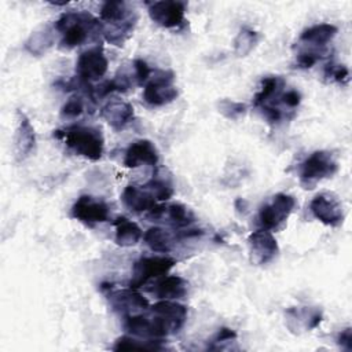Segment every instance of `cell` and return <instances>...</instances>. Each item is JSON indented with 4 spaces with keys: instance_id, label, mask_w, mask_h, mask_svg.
<instances>
[{
    "instance_id": "1",
    "label": "cell",
    "mask_w": 352,
    "mask_h": 352,
    "mask_svg": "<svg viewBox=\"0 0 352 352\" xmlns=\"http://www.w3.org/2000/svg\"><path fill=\"white\" fill-rule=\"evenodd\" d=\"M60 33L59 47L62 50H73L82 45L91 34H102V23L87 11H69L62 14L54 25Z\"/></svg>"
},
{
    "instance_id": "2",
    "label": "cell",
    "mask_w": 352,
    "mask_h": 352,
    "mask_svg": "<svg viewBox=\"0 0 352 352\" xmlns=\"http://www.w3.org/2000/svg\"><path fill=\"white\" fill-rule=\"evenodd\" d=\"M54 136L60 139L65 146L76 155L89 161H99L104 151V139L100 129L91 125H69L54 131Z\"/></svg>"
},
{
    "instance_id": "3",
    "label": "cell",
    "mask_w": 352,
    "mask_h": 352,
    "mask_svg": "<svg viewBox=\"0 0 352 352\" xmlns=\"http://www.w3.org/2000/svg\"><path fill=\"white\" fill-rule=\"evenodd\" d=\"M338 170L333 154L326 150H316L309 154L298 168L300 184L304 188H314L320 180L329 179Z\"/></svg>"
},
{
    "instance_id": "4",
    "label": "cell",
    "mask_w": 352,
    "mask_h": 352,
    "mask_svg": "<svg viewBox=\"0 0 352 352\" xmlns=\"http://www.w3.org/2000/svg\"><path fill=\"white\" fill-rule=\"evenodd\" d=\"M176 264V260L169 256H148L140 257L132 265V275L128 286L133 289L143 287L151 279L165 276Z\"/></svg>"
},
{
    "instance_id": "5",
    "label": "cell",
    "mask_w": 352,
    "mask_h": 352,
    "mask_svg": "<svg viewBox=\"0 0 352 352\" xmlns=\"http://www.w3.org/2000/svg\"><path fill=\"white\" fill-rule=\"evenodd\" d=\"M296 208L293 195L278 192L258 210V223L265 230H279Z\"/></svg>"
},
{
    "instance_id": "6",
    "label": "cell",
    "mask_w": 352,
    "mask_h": 352,
    "mask_svg": "<svg viewBox=\"0 0 352 352\" xmlns=\"http://www.w3.org/2000/svg\"><path fill=\"white\" fill-rule=\"evenodd\" d=\"M175 74L170 70H157L143 89V100L153 107L173 102L179 91L173 84Z\"/></svg>"
},
{
    "instance_id": "7",
    "label": "cell",
    "mask_w": 352,
    "mask_h": 352,
    "mask_svg": "<svg viewBox=\"0 0 352 352\" xmlns=\"http://www.w3.org/2000/svg\"><path fill=\"white\" fill-rule=\"evenodd\" d=\"M70 214L87 227H94L95 224L109 220L110 208L103 199L84 194L76 199L70 209Z\"/></svg>"
},
{
    "instance_id": "8",
    "label": "cell",
    "mask_w": 352,
    "mask_h": 352,
    "mask_svg": "<svg viewBox=\"0 0 352 352\" xmlns=\"http://www.w3.org/2000/svg\"><path fill=\"white\" fill-rule=\"evenodd\" d=\"M109 67V60L102 51V48H88L82 51L76 62V73L77 78L81 81L91 84L92 81L100 80Z\"/></svg>"
},
{
    "instance_id": "9",
    "label": "cell",
    "mask_w": 352,
    "mask_h": 352,
    "mask_svg": "<svg viewBox=\"0 0 352 352\" xmlns=\"http://www.w3.org/2000/svg\"><path fill=\"white\" fill-rule=\"evenodd\" d=\"M151 315L169 336L177 333L184 326L187 307L175 300H160L151 307Z\"/></svg>"
},
{
    "instance_id": "10",
    "label": "cell",
    "mask_w": 352,
    "mask_h": 352,
    "mask_svg": "<svg viewBox=\"0 0 352 352\" xmlns=\"http://www.w3.org/2000/svg\"><path fill=\"white\" fill-rule=\"evenodd\" d=\"M150 19L161 28L173 29L184 22L186 3L177 0H161L147 3Z\"/></svg>"
},
{
    "instance_id": "11",
    "label": "cell",
    "mask_w": 352,
    "mask_h": 352,
    "mask_svg": "<svg viewBox=\"0 0 352 352\" xmlns=\"http://www.w3.org/2000/svg\"><path fill=\"white\" fill-rule=\"evenodd\" d=\"M309 210L316 220L329 227H340L344 221L342 205L333 194L315 195L309 204Z\"/></svg>"
},
{
    "instance_id": "12",
    "label": "cell",
    "mask_w": 352,
    "mask_h": 352,
    "mask_svg": "<svg viewBox=\"0 0 352 352\" xmlns=\"http://www.w3.org/2000/svg\"><path fill=\"white\" fill-rule=\"evenodd\" d=\"M248 245L250 252V260L257 265L272 261L279 253V246L275 236L271 234L270 230L265 228L253 231L248 238Z\"/></svg>"
},
{
    "instance_id": "13",
    "label": "cell",
    "mask_w": 352,
    "mask_h": 352,
    "mask_svg": "<svg viewBox=\"0 0 352 352\" xmlns=\"http://www.w3.org/2000/svg\"><path fill=\"white\" fill-rule=\"evenodd\" d=\"M107 298H109V302H110V307L113 308V311L122 315L124 318L129 316V315L144 312L150 308L147 298H144L133 287L110 292Z\"/></svg>"
},
{
    "instance_id": "14",
    "label": "cell",
    "mask_w": 352,
    "mask_h": 352,
    "mask_svg": "<svg viewBox=\"0 0 352 352\" xmlns=\"http://www.w3.org/2000/svg\"><path fill=\"white\" fill-rule=\"evenodd\" d=\"M36 146V133L29 117L22 111H16V129L14 136V150L16 161L26 160Z\"/></svg>"
},
{
    "instance_id": "15",
    "label": "cell",
    "mask_w": 352,
    "mask_h": 352,
    "mask_svg": "<svg viewBox=\"0 0 352 352\" xmlns=\"http://www.w3.org/2000/svg\"><path fill=\"white\" fill-rule=\"evenodd\" d=\"M147 216L157 221H166L172 227L184 228L194 221V213L183 204H169V205H157L153 208Z\"/></svg>"
},
{
    "instance_id": "16",
    "label": "cell",
    "mask_w": 352,
    "mask_h": 352,
    "mask_svg": "<svg viewBox=\"0 0 352 352\" xmlns=\"http://www.w3.org/2000/svg\"><path fill=\"white\" fill-rule=\"evenodd\" d=\"M160 161V154L153 142L147 139L135 140L128 146L124 155V165L126 168H138L140 165L155 166Z\"/></svg>"
},
{
    "instance_id": "17",
    "label": "cell",
    "mask_w": 352,
    "mask_h": 352,
    "mask_svg": "<svg viewBox=\"0 0 352 352\" xmlns=\"http://www.w3.org/2000/svg\"><path fill=\"white\" fill-rule=\"evenodd\" d=\"M100 117L114 131H122L132 122L135 117V111L131 103L122 99H110L102 106Z\"/></svg>"
},
{
    "instance_id": "18",
    "label": "cell",
    "mask_w": 352,
    "mask_h": 352,
    "mask_svg": "<svg viewBox=\"0 0 352 352\" xmlns=\"http://www.w3.org/2000/svg\"><path fill=\"white\" fill-rule=\"evenodd\" d=\"M121 201L125 208L133 213H148L153 208L157 206L158 202L146 184H128L121 194Z\"/></svg>"
},
{
    "instance_id": "19",
    "label": "cell",
    "mask_w": 352,
    "mask_h": 352,
    "mask_svg": "<svg viewBox=\"0 0 352 352\" xmlns=\"http://www.w3.org/2000/svg\"><path fill=\"white\" fill-rule=\"evenodd\" d=\"M337 26L331 23H316L304 29L298 41L305 45V50L319 51L324 48L337 34Z\"/></svg>"
},
{
    "instance_id": "20",
    "label": "cell",
    "mask_w": 352,
    "mask_h": 352,
    "mask_svg": "<svg viewBox=\"0 0 352 352\" xmlns=\"http://www.w3.org/2000/svg\"><path fill=\"white\" fill-rule=\"evenodd\" d=\"M287 326L293 331H309L318 327L322 322V312L308 307H294L286 311Z\"/></svg>"
},
{
    "instance_id": "21",
    "label": "cell",
    "mask_w": 352,
    "mask_h": 352,
    "mask_svg": "<svg viewBox=\"0 0 352 352\" xmlns=\"http://www.w3.org/2000/svg\"><path fill=\"white\" fill-rule=\"evenodd\" d=\"M150 292L160 300H179L186 297L188 282L179 275H169L160 279Z\"/></svg>"
},
{
    "instance_id": "22",
    "label": "cell",
    "mask_w": 352,
    "mask_h": 352,
    "mask_svg": "<svg viewBox=\"0 0 352 352\" xmlns=\"http://www.w3.org/2000/svg\"><path fill=\"white\" fill-rule=\"evenodd\" d=\"M132 19H138V15L128 3L122 0L104 1L100 8V21L104 22V25H118Z\"/></svg>"
},
{
    "instance_id": "23",
    "label": "cell",
    "mask_w": 352,
    "mask_h": 352,
    "mask_svg": "<svg viewBox=\"0 0 352 352\" xmlns=\"http://www.w3.org/2000/svg\"><path fill=\"white\" fill-rule=\"evenodd\" d=\"M114 226V242L121 248L135 246L143 236L140 227L125 216H118L113 221Z\"/></svg>"
},
{
    "instance_id": "24",
    "label": "cell",
    "mask_w": 352,
    "mask_h": 352,
    "mask_svg": "<svg viewBox=\"0 0 352 352\" xmlns=\"http://www.w3.org/2000/svg\"><path fill=\"white\" fill-rule=\"evenodd\" d=\"M143 241L153 252L168 253L173 248L175 242L177 241V235L176 232L173 234L169 230L154 226V227H150L143 234Z\"/></svg>"
},
{
    "instance_id": "25",
    "label": "cell",
    "mask_w": 352,
    "mask_h": 352,
    "mask_svg": "<svg viewBox=\"0 0 352 352\" xmlns=\"http://www.w3.org/2000/svg\"><path fill=\"white\" fill-rule=\"evenodd\" d=\"M162 340H146L135 336H122L116 340L113 351H161L165 346Z\"/></svg>"
},
{
    "instance_id": "26",
    "label": "cell",
    "mask_w": 352,
    "mask_h": 352,
    "mask_svg": "<svg viewBox=\"0 0 352 352\" xmlns=\"http://www.w3.org/2000/svg\"><path fill=\"white\" fill-rule=\"evenodd\" d=\"M285 88V80L278 76H268L261 80L260 89L254 94L253 106L256 109L265 104L270 99H272L279 91Z\"/></svg>"
},
{
    "instance_id": "27",
    "label": "cell",
    "mask_w": 352,
    "mask_h": 352,
    "mask_svg": "<svg viewBox=\"0 0 352 352\" xmlns=\"http://www.w3.org/2000/svg\"><path fill=\"white\" fill-rule=\"evenodd\" d=\"M260 40V36L257 32H254L250 28H241V30L238 32L235 40H234V52L236 56H246L249 55L254 47L257 45Z\"/></svg>"
},
{
    "instance_id": "28",
    "label": "cell",
    "mask_w": 352,
    "mask_h": 352,
    "mask_svg": "<svg viewBox=\"0 0 352 352\" xmlns=\"http://www.w3.org/2000/svg\"><path fill=\"white\" fill-rule=\"evenodd\" d=\"M54 30H55V28H54ZM54 30L44 28L41 32H34L25 44L26 50L34 55L44 52L54 43V34H52Z\"/></svg>"
},
{
    "instance_id": "29",
    "label": "cell",
    "mask_w": 352,
    "mask_h": 352,
    "mask_svg": "<svg viewBox=\"0 0 352 352\" xmlns=\"http://www.w3.org/2000/svg\"><path fill=\"white\" fill-rule=\"evenodd\" d=\"M148 190L154 194L157 201H168L173 195V187L170 180L165 177H153L147 184Z\"/></svg>"
},
{
    "instance_id": "30",
    "label": "cell",
    "mask_w": 352,
    "mask_h": 352,
    "mask_svg": "<svg viewBox=\"0 0 352 352\" xmlns=\"http://www.w3.org/2000/svg\"><path fill=\"white\" fill-rule=\"evenodd\" d=\"M85 110V99L81 95L70 96L60 109L62 118H76Z\"/></svg>"
},
{
    "instance_id": "31",
    "label": "cell",
    "mask_w": 352,
    "mask_h": 352,
    "mask_svg": "<svg viewBox=\"0 0 352 352\" xmlns=\"http://www.w3.org/2000/svg\"><path fill=\"white\" fill-rule=\"evenodd\" d=\"M324 77L340 85H345L349 81V70L344 65H336L334 62H330L324 66Z\"/></svg>"
},
{
    "instance_id": "32",
    "label": "cell",
    "mask_w": 352,
    "mask_h": 352,
    "mask_svg": "<svg viewBox=\"0 0 352 352\" xmlns=\"http://www.w3.org/2000/svg\"><path fill=\"white\" fill-rule=\"evenodd\" d=\"M219 109H220V113L224 114L227 118H231V120H235L238 118L239 116H242L246 110L245 104L241 103V102H234V100H230V99H223L220 103H219Z\"/></svg>"
},
{
    "instance_id": "33",
    "label": "cell",
    "mask_w": 352,
    "mask_h": 352,
    "mask_svg": "<svg viewBox=\"0 0 352 352\" xmlns=\"http://www.w3.org/2000/svg\"><path fill=\"white\" fill-rule=\"evenodd\" d=\"M322 58V52L320 51H315V50H302L301 52H298L296 55V67L300 69H309L312 67L319 59Z\"/></svg>"
},
{
    "instance_id": "34",
    "label": "cell",
    "mask_w": 352,
    "mask_h": 352,
    "mask_svg": "<svg viewBox=\"0 0 352 352\" xmlns=\"http://www.w3.org/2000/svg\"><path fill=\"white\" fill-rule=\"evenodd\" d=\"M132 67H133V76H135L136 85H143L151 76L150 66L143 59H135L132 62Z\"/></svg>"
},
{
    "instance_id": "35",
    "label": "cell",
    "mask_w": 352,
    "mask_h": 352,
    "mask_svg": "<svg viewBox=\"0 0 352 352\" xmlns=\"http://www.w3.org/2000/svg\"><path fill=\"white\" fill-rule=\"evenodd\" d=\"M236 338V333L232 329L228 327H221L219 329V331L214 334V337L212 338V345H209V349H220L221 344L224 342H231Z\"/></svg>"
},
{
    "instance_id": "36",
    "label": "cell",
    "mask_w": 352,
    "mask_h": 352,
    "mask_svg": "<svg viewBox=\"0 0 352 352\" xmlns=\"http://www.w3.org/2000/svg\"><path fill=\"white\" fill-rule=\"evenodd\" d=\"M300 103H301V94L297 89H287L282 92L280 104L283 109H289V111H293L300 106Z\"/></svg>"
},
{
    "instance_id": "37",
    "label": "cell",
    "mask_w": 352,
    "mask_h": 352,
    "mask_svg": "<svg viewBox=\"0 0 352 352\" xmlns=\"http://www.w3.org/2000/svg\"><path fill=\"white\" fill-rule=\"evenodd\" d=\"M337 342L342 349L352 351V329L346 327V329L341 330L337 336Z\"/></svg>"
}]
</instances>
